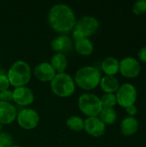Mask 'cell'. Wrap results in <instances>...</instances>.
Instances as JSON below:
<instances>
[{
	"instance_id": "11",
	"label": "cell",
	"mask_w": 146,
	"mask_h": 147,
	"mask_svg": "<svg viewBox=\"0 0 146 147\" xmlns=\"http://www.w3.org/2000/svg\"><path fill=\"white\" fill-rule=\"evenodd\" d=\"M85 132L93 137H101L104 134L106 125L99 117H88L84 121Z\"/></svg>"
},
{
	"instance_id": "21",
	"label": "cell",
	"mask_w": 146,
	"mask_h": 147,
	"mask_svg": "<svg viewBox=\"0 0 146 147\" xmlns=\"http://www.w3.org/2000/svg\"><path fill=\"white\" fill-rule=\"evenodd\" d=\"M66 125L71 131L80 132L84 128V121L80 116L72 115L67 119Z\"/></svg>"
},
{
	"instance_id": "13",
	"label": "cell",
	"mask_w": 146,
	"mask_h": 147,
	"mask_svg": "<svg viewBox=\"0 0 146 147\" xmlns=\"http://www.w3.org/2000/svg\"><path fill=\"white\" fill-rule=\"evenodd\" d=\"M34 76L42 82H51L56 75V71L48 62H41L34 69Z\"/></svg>"
},
{
	"instance_id": "9",
	"label": "cell",
	"mask_w": 146,
	"mask_h": 147,
	"mask_svg": "<svg viewBox=\"0 0 146 147\" xmlns=\"http://www.w3.org/2000/svg\"><path fill=\"white\" fill-rule=\"evenodd\" d=\"M119 71L125 78H134L139 75L141 67L139 62L136 59L133 57H126L120 62Z\"/></svg>"
},
{
	"instance_id": "14",
	"label": "cell",
	"mask_w": 146,
	"mask_h": 147,
	"mask_svg": "<svg viewBox=\"0 0 146 147\" xmlns=\"http://www.w3.org/2000/svg\"><path fill=\"white\" fill-rule=\"evenodd\" d=\"M17 112L15 106L9 102L0 101V124H10L16 119Z\"/></svg>"
},
{
	"instance_id": "20",
	"label": "cell",
	"mask_w": 146,
	"mask_h": 147,
	"mask_svg": "<svg viewBox=\"0 0 146 147\" xmlns=\"http://www.w3.org/2000/svg\"><path fill=\"white\" fill-rule=\"evenodd\" d=\"M99 118L105 125H112L117 119V114L114 109H102Z\"/></svg>"
},
{
	"instance_id": "28",
	"label": "cell",
	"mask_w": 146,
	"mask_h": 147,
	"mask_svg": "<svg viewBox=\"0 0 146 147\" xmlns=\"http://www.w3.org/2000/svg\"><path fill=\"white\" fill-rule=\"evenodd\" d=\"M126 113L130 116H132V117H133L137 114V107L134 104L133 105H131V106H129L127 108H126Z\"/></svg>"
},
{
	"instance_id": "25",
	"label": "cell",
	"mask_w": 146,
	"mask_h": 147,
	"mask_svg": "<svg viewBox=\"0 0 146 147\" xmlns=\"http://www.w3.org/2000/svg\"><path fill=\"white\" fill-rule=\"evenodd\" d=\"M0 100L4 102H9L13 100V91L6 90L0 92Z\"/></svg>"
},
{
	"instance_id": "29",
	"label": "cell",
	"mask_w": 146,
	"mask_h": 147,
	"mask_svg": "<svg viewBox=\"0 0 146 147\" xmlns=\"http://www.w3.org/2000/svg\"><path fill=\"white\" fill-rule=\"evenodd\" d=\"M11 147H22V146H16V145H13Z\"/></svg>"
},
{
	"instance_id": "26",
	"label": "cell",
	"mask_w": 146,
	"mask_h": 147,
	"mask_svg": "<svg viewBox=\"0 0 146 147\" xmlns=\"http://www.w3.org/2000/svg\"><path fill=\"white\" fill-rule=\"evenodd\" d=\"M10 84L9 81V78L7 75L5 74H0V92L9 90Z\"/></svg>"
},
{
	"instance_id": "12",
	"label": "cell",
	"mask_w": 146,
	"mask_h": 147,
	"mask_svg": "<svg viewBox=\"0 0 146 147\" xmlns=\"http://www.w3.org/2000/svg\"><path fill=\"white\" fill-rule=\"evenodd\" d=\"M34 100L33 91L27 86H22L15 88L13 90V100L16 104L20 106L30 105Z\"/></svg>"
},
{
	"instance_id": "18",
	"label": "cell",
	"mask_w": 146,
	"mask_h": 147,
	"mask_svg": "<svg viewBox=\"0 0 146 147\" xmlns=\"http://www.w3.org/2000/svg\"><path fill=\"white\" fill-rule=\"evenodd\" d=\"M102 69L108 76H114L120 69V62L114 57L106 58L102 63Z\"/></svg>"
},
{
	"instance_id": "19",
	"label": "cell",
	"mask_w": 146,
	"mask_h": 147,
	"mask_svg": "<svg viewBox=\"0 0 146 147\" xmlns=\"http://www.w3.org/2000/svg\"><path fill=\"white\" fill-rule=\"evenodd\" d=\"M51 65L58 73L65 72L68 65V59L65 54L55 53L51 59Z\"/></svg>"
},
{
	"instance_id": "6",
	"label": "cell",
	"mask_w": 146,
	"mask_h": 147,
	"mask_svg": "<svg viewBox=\"0 0 146 147\" xmlns=\"http://www.w3.org/2000/svg\"><path fill=\"white\" fill-rule=\"evenodd\" d=\"M78 108L83 115L89 117H97L102 109L100 98L91 93H84L79 96Z\"/></svg>"
},
{
	"instance_id": "27",
	"label": "cell",
	"mask_w": 146,
	"mask_h": 147,
	"mask_svg": "<svg viewBox=\"0 0 146 147\" xmlns=\"http://www.w3.org/2000/svg\"><path fill=\"white\" fill-rule=\"evenodd\" d=\"M138 56H139V59L142 62L146 63V47H142V48L139 51Z\"/></svg>"
},
{
	"instance_id": "7",
	"label": "cell",
	"mask_w": 146,
	"mask_h": 147,
	"mask_svg": "<svg viewBox=\"0 0 146 147\" xmlns=\"http://www.w3.org/2000/svg\"><path fill=\"white\" fill-rule=\"evenodd\" d=\"M117 103L123 108L133 105L137 100V90L132 84H124L116 91Z\"/></svg>"
},
{
	"instance_id": "2",
	"label": "cell",
	"mask_w": 146,
	"mask_h": 147,
	"mask_svg": "<svg viewBox=\"0 0 146 147\" xmlns=\"http://www.w3.org/2000/svg\"><path fill=\"white\" fill-rule=\"evenodd\" d=\"M100 71L93 66H83L78 69L74 77L75 84L84 90L96 89L101 81Z\"/></svg>"
},
{
	"instance_id": "3",
	"label": "cell",
	"mask_w": 146,
	"mask_h": 147,
	"mask_svg": "<svg viewBox=\"0 0 146 147\" xmlns=\"http://www.w3.org/2000/svg\"><path fill=\"white\" fill-rule=\"evenodd\" d=\"M7 77L10 85L15 88L25 86L31 78V68L27 62L17 60L9 69Z\"/></svg>"
},
{
	"instance_id": "1",
	"label": "cell",
	"mask_w": 146,
	"mask_h": 147,
	"mask_svg": "<svg viewBox=\"0 0 146 147\" xmlns=\"http://www.w3.org/2000/svg\"><path fill=\"white\" fill-rule=\"evenodd\" d=\"M76 16L72 9L65 3L53 5L48 13V23L50 27L62 34L73 30L76 24Z\"/></svg>"
},
{
	"instance_id": "8",
	"label": "cell",
	"mask_w": 146,
	"mask_h": 147,
	"mask_svg": "<svg viewBox=\"0 0 146 147\" xmlns=\"http://www.w3.org/2000/svg\"><path fill=\"white\" fill-rule=\"evenodd\" d=\"M18 125L27 130L35 128L40 122L39 114L33 109H22L16 115Z\"/></svg>"
},
{
	"instance_id": "22",
	"label": "cell",
	"mask_w": 146,
	"mask_h": 147,
	"mask_svg": "<svg viewBox=\"0 0 146 147\" xmlns=\"http://www.w3.org/2000/svg\"><path fill=\"white\" fill-rule=\"evenodd\" d=\"M102 109H114V107L116 105V96L114 94L111 93H106L100 98Z\"/></svg>"
},
{
	"instance_id": "30",
	"label": "cell",
	"mask_w": 146,
	"mask_h": 147,
	"mask_svg": "<svg viewBox=\"0 0 146 147\" xmlns=\"http://www.w3.org/2000/svg\"><path fill=\"white\" fill-rule=\"evenodd\" d=\"M1 130H2V125L0 124V133H1Z\"/></svg>"
},
{
	"instance_id": "10",
	"label": "cell",
	"mask_w": 146,
	"mask_h": 147,
	"mask_svg": "<svg viewBox=\"0 0 146 147\" xmlns=\"http://www.w3.org/2000/svg\"><path fill=\"white\" fill-rule=\"evenodd\" d=\"M51 48L55 52V53H62L65 55L72 50L73 41L69 35L62 34L52 40Z\"/></svg>"
},
{
	"instance_id": "16",
	"label": "cell",
	"mask_w": 146,
	"mask_h": 147,
	"mask_svg": "<svg viewBox=\"0 0 146 147\" xmlns=\"http://www.w3.org/2000/svg\"><path fill=\"white\" fill-rule=\"evenodd\" d=\"M100 85L102 90L106 93L114 94L120 88L119 80L114 76H104L101 78Z\"/></svg>"
},
{
	"instance_id": "4",
	"label": "cell",
	"mask_w": 146,
	"mask_h": 147,
	"mask_svg": "<svg viewBox=\"0 0 146 147\" xmlns=\"http://www.w3.org/2000/svg\"><path fill=\"white\" fill-rule=\"evenodd\" d=\"M52 92L60 97L71 96L76 89L73 78L66 72L57 73L50 83Z\"/></svg>"
},
{
	"instance_id": "5",
	"label": "cell",
	"mask_w": 146,
	"mask_h": 147,
	"mask_svg": "<svg viewBox=\"0 0 146 147\" xmlns=\"http://www.w3.org/2000/svg\"><path fill=\"white\" fill-rule=\"evenodd\" d=\"M99 28L98 20L91 16H84L79 18L75 24L72 33L73 40L82 38H89L94 34Z\"/></svg>"
},
{
	"instance_id": "23",
	"label": "cell",
	"mask_w": 146,
	"mask_h": 147,
	"mask_svg": "<svg viewBox=\"0 0 146 147\" xmlns=\"http://www.w3.org/2000/svg\"><path fill=\"white\" fill-rule=\"evenodd\" d=\"M133 12L136 16H141L146 13V0L136 1L133 5Z\"/></svg>"
},
{
	"instance_id": "24",
	"label": "cell",
	"mask_w": 146,
	"mask_h": 147,
	"mask_svg": "<svg viewBox=\"0 0 146 147\" xmlns=\"http://www.w3.org/2000/svg\"><path fill=\"white\" fill-rule=\"evenodd\" d=\"M13 146L12 136L4 132L0 133V147H11Z\"/></svg>"
},
{
	"instance_id": "15",
	"label": "cell",
	"mask_w": 146,
	"mask_h": 147,
	"mask_svg": "<svg viewBox=\"0 0 146 147\" xmlns=\"http://www.w3.org/2000/svg\"><path fill=\"white\" fill-rule=\"evenodd\" d=\"M139 129V121L135 117H126L120 124V132L124 136H132Z\"/></svg>"
},
{
	"instance_id": "17",
	"label": "cell",
	"mask_w": 146,
	"mask_h": 147,
	"mask_svg": "<svg viewBox=\"0 0 146 147\" xmlns=\"http://www.w3.org/2000/svg\"><path fill=\"white\" fill-rule=\"evenodd\" d=\"M74 47L76 51L83 56L90 55L94 51V45L89 38H82L74 41Z\"/></svg>"
},
{
	"instance_id": "31",
	"label": "cell",
	"mask_w": 146,
	"mask_h": 147,
	"mask_svg": "<svg viewBox=\"0 0 146 147\" xmlns=\"http://www.w3.org/2000/svg\"><path fill=\"white\" fill-rule=\"evenodd\" d=\"M0 101H1V100H0Z\"/></svg>"
}]
</instances>
